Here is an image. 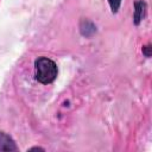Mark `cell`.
Masks as SVG:
<instances>
[{"label": "cell", "mask_w": 152, "mask_h": 152, "mask_svg": "<svg viewBox=\"0 0 152 152\" xmlns=\"http://www.w3.org/2000/svg\"><path fill=\"white\" fill-rule=\"evenodd\" d=\"M57 74L58 69L52 59L48 57H38L34 61V76L38 82L49 84L56 80Z\"/></svg>", "instance_id": "1"}, {"label": "cell", "mask_w": 152, "mask_h": 152, "mask_svg": "<svg viewBox=\"0 0 152 152\" xmlns=\"http://www.w3.org/2000/svg\"><path fill=\"white\" fill-rule=\"evenodd\" d=\"M146 13V2L142 0H137L134 2V24L139 25L144 19Z\"/></svg>", "instance_id": "3"}, {"label": "cell", "mask_w": 152, "mask_h": 152, "mask_svg": "<svg viewBox=\"0 0 152 152\" xmlns=\"http://www.w3.org/2000/svg\"><path fill=\"white\" fill-rule=\"evenodd\" d=\"M108 4L110 6V10H112V13H116L120 8V5H121V0H108Z\"/></svg>", "instance_id": "4"}, {"label": "cell", "mask_w": 152, "mask_h": 152, "mask_svg": "<svg viewBox=\"0 0 152 152\" xmlns=\"http://www.w3.org/2000/svg\"><path fill=\"white\" fill-rule=\"evenodd\" d=\"M17 150L18 147L14 140L5 132H0V151H17Z\"/></svg>", "instance_id": "2"}, {"label": "cell", "mask_w": 152, "mask_h": 152, "mask_svg": "<svg viewBox=\"0 0 152 152\" xmlns=\"http://www.w3.org/2000/svg\"><path fill=\"white\" fill-rule=\"evenodd\" d=\"M142 53L146 56V57H150L151 56V45H146L142 48Z\"/></svg>", "instance_id": "5"}]
</instances>
